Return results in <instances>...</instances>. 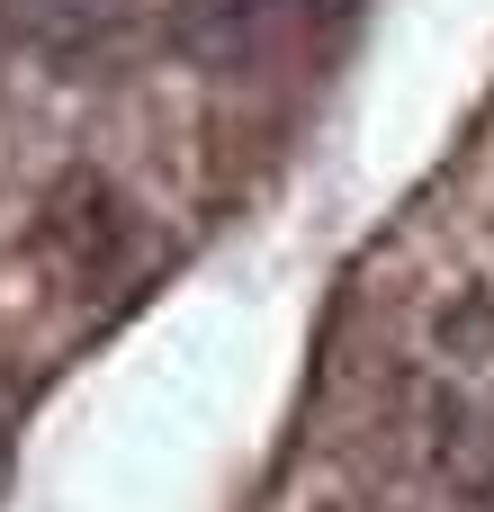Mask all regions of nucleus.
I'll use <instances>...</instances> for the list:
<instances>
[{
    "label": "nucleus",
    "mask_w": 494,
    "mask_h": 512,
    "mask_svg": "<svg viewBox=\"0 0 494 512\" xmlns=\"http://www.w3.org/2000/svg\"><path fill=\"white\" fill-rule=\"evenodd\" d=\"M45 261L72 279V288H90V279H108L117 261H126V234H135V216H126V198L108 189V180H63L54 198H45Z\"/></svg>",
    "instance_id": "f257e3e1"
},
{
    "label": "nucleus",
    "mask_w": 494,
    "mask_h": 512,
    "mask_svg": "<svg viewBox=\"0 0 494 512\" xmlns=\"http://www.w3.org/2000/svg\"><path fill=\"white\" fill-rule=\"evenodd\" d=\"M441 351L450 360H468V369H494V297H459V306H441Z\"/></svg>",
    "instance_id": "20e7f679"
},
{
    "label": "nucleus",
    "mask_w": 494,
    "mask_h": 512,
    "mask_svg": "<svg viewBox=\"0 0 494 512\" xmlns=\"http://www.w3.org/2000/svg\"><path fill=\"white\" fill-rule=\"evenodd\" d=\"M432 468H441L459 512H494V414L486 405H468V396L432 405Z\"/></svg>",
    "instance_id": "7ed1b4c3"
},
{
    "label": "nucleus",
    "mask_w": 494,
    "mask_h": 512,
    "mask_svg": "<svg viewBox=\"0 0 494 512\" xmlns=\"http://www.w3.org/2000/svg\"><path fill=\"white\" fill-rule=\"evenodd\" d=\"M297 9H306V0H180L171 36H180L189 63H252Z\"/></svg>",
    "instance_id": "f03ea898"
}]
</instances>
